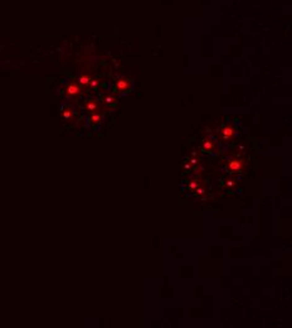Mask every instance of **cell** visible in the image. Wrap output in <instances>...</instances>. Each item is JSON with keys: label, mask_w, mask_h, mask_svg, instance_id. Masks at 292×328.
<instances>
[{"label": "cell", "mask_w": 292, "mask_h": 328, "mask_svg": "<svg viewBox=\"0 0 292 328\" xmlns=\"http://www.w3.org/2000/svg\"><path fill=\"white\" fill-rule=\"evenodd\" d=\"M132 87H133V81L127 80V79H120L115 85V88L119 92H129L132 90Z\"/></svg>", "instance_id": "6da1fadb"}, {"label": "cell", "mask_w": 292, "mask_h": 328, "mask_svg": "<svg viewBox=\"0 0 292 328\" xmlns=\"http://www.w3.org/2000/svg\"><path fill=\"white\" fill-rule=\"evenodd\" d=\"M246 168V163L242 159H232L228 163V169L232 173H239Z\"/></svg>", "instance_id": "7a4b0ae2"}, {"label": "cell", "mask_w": 292, "mask_h": 328, "mask_svg": "<svg viewBox=\"0 0 292 328\" xmlns=\"http://www.w3.org/2000/svg\"><path fill=\"white\" fill-rule=\"evenodd\" d=\"M237 134V130L233 125H225L223 129H222V137L224 140H232L234 139Z\"/></svg>", "instance_id": "3957f363"}, {"label": "cell", "mask_w": 292, "mask_h": 328, "mask_svg": "<svg viewBox=\"0 0 292 328\" xmlns=\"http://www.w3.org/2000/svg\"><path fill=\"white\" fill-rule=\"evenodd\" d=\"M67 95L68 96H76V95H78L80 93V86L78 85H76V83H71V85H68V87H67Z\"/></svg>", "instance_id": "277c9868"}, {"label": "cell", "mask_w": 292, "mask_h": 328, "mask_svg": "<svg viewBox=\"0 0 292 328\" xmlns=\"http://www.w3.org/2000/svg\"><path fill=\"white\" fill-rule=\"evenodd\" d=\"M214 146H216V143H214L211 139H205V140L203 142V149H205L207 151L213 150Z\"/></svg>", "instance_id": "5b68a950"}, {"label": "cell", "mask_w": 292, "mask_h": 328, "mask_svg": "<svg viewBox=\"0 0 292 328\" xmlns=\"http://www.w3.org/2000/svg\"><path fill=\"white\" fill-rule=\"evenodd\" d=\"M86 109L88 111H94L97 109V102L94 100H88L87 104H86Z\"/></svg>", "instance_id": "8992f818"}, {"label": "cell", "mask_w": 292, "mask_h": 328, "mask_svg": "<svg viewBox=\"0 0 292 328\" xmlns=\"http://www.w3.org/2000/svg\"><path fill=\"white\" fill-rule=\"evenodd\" d=\"M91 123H94V124H98L101 120H102V115L100 114H92L91 115V118H89Z\"/></svg>", "instance_id": "52a82bcc"}, {"label": "cell", "mask_w": 292, "mask_h": 328, "mask_svg": "<svg viewBox=\"0 0 292 328\" xmlns=\"http://www.w3.org/2000/svg\"><path fill=\"white\" fill-rule=\"evenodd\" d=\"M78 81H80V83H81V85H87V83H89L91 79H89L88 76H81L80 79H78Z\"/></svg>", "instance_id": "ba28073f"}, {"label": "cell", "mask_w": 292, "mask_h": 328, "mask_svg": "<svg viewBox=\"0 0 292 328\" xmlns=\"http://www.w3.org/2000/svg\"><path fill=\"white\" fill-rule=\"evenodd\" d=\"M63 116H64L66 119H69V118L72 116V111H71V110H68V109H67V110H64V111H63Z\"/></svg>", "instance_id": "9c48e42d"}, {"label": "cell", "mask_w": 292, "mask_h": 328, "mask_svg": "<svg viewBox=\"0 0 292 328\" xmlns=\"http://www.w3.org/2000/svg\"><path fill=\"white\" fill-rule=\"evenodd\" d=\"M189 187H190V189H195V188H198V183L197 182H191L189 184Z\"/></svg>", "instance_id": "30bf717a"}, {"label": "cell", "mask_w": 292, "mask_h": 328, "mask_svg": "<svg viewBox=\"0 0 292 328\" xmlns=\"http://www.w3.org/2000/svg\"><path fill=\"white\" fill-rule=\"evenodd\" d=\"M105 101H106L107 104H111V102H113V97H111V96H106Z\"/></svg>", "instance_id": "8fae6325"}, {"label": "cell", "mask_w": 292, "mask_h": 328, "mask_svg": "<svg viewBox=\"0 0 292 328\" xmlns=\"http://www.w3.org/2000/svg\"><path fill=\"white\" fill-rule=\"evenodd\" d=\"M89 83H91V86H93V87H94V86H97V85H98V82H97V81H92V80L89 81Z\"/></svg>", "instance_id": "7c38bea8"}, {"label": "cell", "mask_w": 292, "mask_h": 328, "mask_svg": "<svg viewBox=\"0 0 292 328\" xmlns=\"http://www.w3.org/2000/svg\"><path fill=\"white\" fill-rule=\"evenodd\" d=\"M197 192H198L199 195H202V193H204V189H202V188H200V189H197Z\"/></svg>", "instance_id": "4fadbf2b"}]
</instances>
